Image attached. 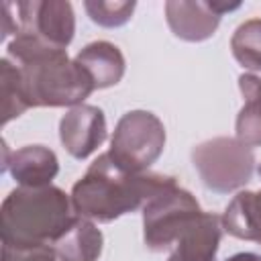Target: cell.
Segmentation results:
<instances>
[{
	"instance_id": "cell-1",
	"label": "cell",
	"mask_w": 261,
	"mask_h": 261,
	"mask_svg": "<svg viewBox=\"0 0 261 261\" xmlns=\"http://www.w3.org/2000/svg\"><path fill=\"white\" fill-rule=\"evenodd\" d=\"M6 49L8 59H12L20 71L22 94L29 108H73L84 104L96 90L75 59H69L67 49L51 47L24 33H16Z\"/></svg>"
},
{
	"instance_id": "cell-2",
	"label": "cell",
	"mask_w": 261,
	"mask_h": 261,
	"mask_svg": "<svg viewBox=\"0 0 261 261\" xmlns=\"http://www.w3.org/2000/svg\"><path fill=\"white\" fill-rule=\"evenodd\" d=\"M173 184L175 177L171 175L126 171L108 153H102L73 184L71 206L75 216L92 222H112L122 214L143 208L153 196Z\"/></svg>"
},
{
	"instance_id": "cell-3",
	"label": "cell",
	"mask_w": 261,
	"mask_h": 261,
	"mask_svg": "<svg viewBox=\"0 0 261 261\" xmlns=\"http://www.w3.org/2000/svg\"><path fill=\"white\" fill-rule=\"evenodd\" d=\"M75 212L71 196L57 186L12 190L0 208L2 245L41 247L51 245L69 226Z\"/></svg>"
},
{
	"instance_id": "cell-4",
	"label": "cell",
	"mask_w": 261,
	"mask_h": 261,
	"mask_svg": "<svg viewBox=\"0 0 261 261\" xmlns=\"http://www.w3.org/2000/svg\"><path fill=\"white\" fill-rule=\"evenodd\" d=\"M192 163L202 184L216 194L241 190L255 171L253 149L237 137H214L192 149Z\"/></svg>"
},
{
	"instance_id": "cell-5",
	"label": "cell",
	"mask_w": 261,
	"mask_h": 261,
	"mask_svg": "<svg viewBox=\"0 0 261 261\" xmlns=\"http://www.w3.org/2000/svg\"><path fill=\"white\" fill-rule=\"evenodd\" d=\"M202 212L198 200L177 181L161 190L143 206V241L147 249L155 253L171 249Z\"/></svg>"
},
{
	"instance_id": "cell-6",
	"label": "cell",
	"mask_w": 261,
	"mask_h": 261,
	"mask_svg": "<svg viewBox=\"0 0 261 261\" xmlns=\"http://www.w3.org/2000/svg\"><path fill=\"white\" fill-rule=\"evenodd\" d=\"M165 147V126L149 110H128L110 137L108 155L126 171L141 173L159 159Z\"/></svg>"
},
{
	"instance_id": "cell-7",
	"label": "cell",
	"mask_w": 261,
	"mask_h": 261,
	"mask_svg": "<svg viewBox=\"0 0 261 261\" xmlns=\"http://www.w3.org/2000/svg\"><path fill=\"white\" fill-rule=\"evenodd\" d=\"M14 12L18 14V33L37 37L57 49H65L73 39L75 16L71 4L65 0L16 2Z\"/></svg>"
},
{
	"instance_id": "cell-8",
	"label": "cell",
	"mask_w": 261,
	"mask_h": 261,
	"mask_svg": "<svg viewBox=\"0 0 261 261\" xmlns=\"http://www.w3.org/2000/svg\"><path fill=\"white\" fill-rule=\"evenodd\" d=\"M241 4H222V2H190V0H169L165 2V18L171 33L190 43H200L210 39L224 12L237 10Z\"/></svg>"
},
{
	"instance_id": "cell-9",
	"label": "cell",
	"mask_w": 261,
	"mask_h": 261,
	"mask_svg": "<svg viewBox=\"0 0 261 261\" xmlns=\"http://www.w3.org/2000/svg\"><path fill=\"white\" fill-rule=\"evenodd\" d=\"M59 139L73 159L90 157L106 141V118L98 106L80 104L59 120Z\"/></svg>"
},
{
	"instance_id": "cell-10",
	"label": "cell",
	"mask_w": 261,
	"mask_h": 261,
	"mask_svg": "<svg viewBox=\"0 0 261 261\" xmlns=\"http://www.w3.org/2000/svg\"><path fill=\"white\" fill-rule=\"evenodd\" d=\"M2 169L10 171V175L18 186L43 188V186H51L53 177L59 171V161L49 147L27 145L10 153L4 149Z\"/></svg>"
},
{
	"instance_id": "cell-11",
	"label": "cell",
	"mask_w": 261,
	"mask_h": 261,
	"mask_svg": "<svg viewBox=\"0 0 261 261\" xmlns=\"http://www.w3.org/2000/svg\"><path fill=\"white\" fill-rule=\"evenodd\" d=\"M222 237V220L212 212L202 216L179 237L167 261H216Z\"/></svg>"
},
{
	"instance_id": "cell-12",
	"label": "cell",
	"mask_w": 261,
	"mask_h": 261,
	"mask_svg": "<svg viewBox=\"0 0 261 261\" xmlns=\"http://www.w3.org/2000/svg\"><path fill=\"white\" fill-rule=\"evenodd\" d=\"M75 63L88 73L96 90L116 86L124 75V57L110 41H94L77 51Z\"/></svg>"
},
{
	"instance_id": "cell-13",
	"label": "cell",
	"mask_w": 261,
	"mask_h": 261,
	"mask_svg": "<svg viewBox=\"0 0 261 261\" xmlns=\"http://www.w3.org/2000/svg\"><path fill=\"white\" fill-rule=\"evenodd\" d=\"M102 245V230L92 220L73 216L69 226L53 243V251L59 261H98Z\"/></svg>"
},
{
	"instance_id": "cell-14",
	"label": "cell",
	"mask_w": 261,
	"mask_h": 261,
	"mask_svg": "<svg viewBox=\"0 0 261 261\" xmlns=\"http://www.w3.org/2000/svg\"><path fill=\"white\" fill-rule=\"evenodd\" d=\"M220 220L228 234L261 245V190L239 192L226 206Z\"/></svg>"
},
{
	"instance_id": "cell-15",
	"label": "cell",
	"mask_w": 261,
	"mask_h": 261,
	"mask_svg": "<svg viewBox=\"0 0 261 261\" xmlns=\"http://www.w3.org/2000/svg\"><path fill=\"white\" fill-rule=\"evenodd\" d=\"M239 88L245 98L237 116V139L247 147H261V77L255 73L239 75Z\"/></svg>"
},
{
	"instance_id": "cell-16",
	"label": "cell",
	"mask_w": 261,
	"mask_h": 261,
	"mask_svg": "<svg viewBox=\"0 0 261 261\" xmlns=\"http://www.w3.org/2000/svg\"><path fill=\"white\" fill-rule=\"evenodd\" d=\"M232 57L251 73L261 71V18H249L237 27L230 39Z\"/></svg>"
},
{
	"instance_id": "cell-17",
	"label": "cell",
	"mask_w": 261,
	"mask_h": 261,
	"mask_svg": "<svg viewBox=\"0 0 261 261\" xmlns=\"http://www.w3.org/2000/svg\"><path fill=\"white\" fill-rule=\"evenodd\" d=\"M0 82H2V120L4 124L12 118L20 116L24 110H29V104L22 94L20 84V71L16 63H12L8 57H2L0 61Z\"/></svg>"
},
{
	"instance_id": "cell-18",
	"label": "cell",
	"mask_w": 261,
	"mask_h": 261,
	"mask_svg": "<svg viewBox=\"0 0 261 261\" xmlns=\"http://www.w3.org/2000/svg\"><path fill=\"white\" fill-rule=\"evenodd\" d=\"M135 2H112V0H88L84 2V8L92 22L106 27V29H116L122 27L130 20L135 12Z\"/></svg>"
},
{
	"instance_id": "cell-19",
	"label": "cell",
	"mask_w": 261,
	"mask_h": 261,
	"mask_svg": "<svg viewBox=\"0 0 261 261\" xmlns=\"http://www.w3.org/2000/svg\"><path fill=\"white\" fill-rule=\"evenodd\" d=\"M2 261H59V259L51 245H41V247L2 245Z\"/></svg>"
},
{
	"instance_id": "cell-20",
	"label": "cell",
	"mask_w": 261,
	"mask_h": 261,
	"mask_svg": "<svg viewBox=\"0 0 261 261\" xmlns=\"http://www.w3.org/2000/svg\"><path fill=\"white\" fill-rule=\"evenodd\" d=\"M224 261H261V255L259 253H234L230 257H226Z\"/></svg>"
},
{
	"instance_id": "cell-21",
	"label": "cell",
	"mask_w": 261,
	"mask_h": 261,
	"mask_svg": "<svg viewBox=\"0 0 261 261\" xmlns=\"http://www.w3.org/2000/svg\"><path fill=\"white\" fill-rule=\"evenodd\" d=\"M257 173H259V177H261V163H259V167H257Z\"/></svg>"
}]
</instances>
